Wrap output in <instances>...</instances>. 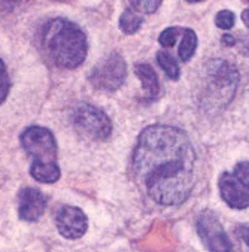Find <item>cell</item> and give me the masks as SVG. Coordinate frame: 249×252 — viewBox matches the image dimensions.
<instances>
[{"mask_svg":"<svg viewBox=\"0 0 249 252\" xmlns=\"http://www.w3.org/2000/svg\"><path fill=\"white\" fill-rule=\"evenodd\" d=\"M131 172L136 184L154 203L184 205L195 182V151L188 134L169 124L145 127L133 149Z\"/></svg>","mask_w":249,"mask_h":252,"instance_id":"6da1fadb","label":"cell"},{"mask_svg":"<svg viewBox=\"0 0 249 252\" xmlns=\"http://www.w3.org/2000/svg\"><path fill=\"white\" fill-rule=\"evenodd\" d=\"M39 40L48 60L60 69H78L88 54L85 32L67 18L59 17L46 21L40 29Z\"/></svg>","mask_w":249,"mask_h":252,"instance_id":"7a4b0ae2","label":"cell"},{"mask_svg":"<svg viewBox=\"0 0 249 252\" xmlns=\"http://www.w3.org/2000/svg\"><path fill=\"white\" fill-rule=\"evenodd\" d=\"M237 67L224 59L209 60L205 66V87L202 93V106L206 111L225 108L236 94L239 85Z\"/></svg>","mask_w":249,"mask_h":252,"instance_id":"3957f363","label":"cell"},{"mask_svg":"<svg viewBox=\"0 0 249 252\" xmlns=\"http://www.w3.org/2000/svg\"><path fill=\"white\" fill-rule=\"evenodd\" d=\"M70 123L75 130L93 140H106L112 134V120L100 108L90 103H78L70 111Z\"/></svg>","mask_w":249,"mask_h":252,"instance_id":"277c9868","label":"cell"},{"mask_svg":"<svg viewBox=\"0 0 249 252\" xmlns=\"http://www.w3.org/2000/svg\"><path fill=\"white\" fill-rule=\"evenodd\" d=\"M218 189L224 203L236 211L249 208V161H239L233 172H222Z\"/></svg>","mask_w":249,"mask_h":252,"instance_id":"5b68a950","label":"cell"},{"mask_svg":"<svg viewBox=\"0 0 249 252\" xmlns=\"http://www.w3.org/2000/svg\"><path fill=\"white\" fill-rule=\"evenodd\" d=\"M127 78V63L124 57L114 51L108 54L103 60L98 62L88 75L90 84L100 91L112 93L117 91Z\"/></svg>","mask_w":249,"mask_h":252,"instance_id":"8992f818","label":"cell"},{"mask_svg":"<svg viewBox=\"0 0 249 252\" xmlns=\"http://www.w3.org/2000/svg\"><path fill=\"white\" fill-rule=\"evenodd\" d=\"M20 143L31 161H57L59 146L53 131L42 126H30L23 130Z\"/></svg>","mask_w":249,"mask_h":252,"instance_id":"52a82bcc","label":"cell"},{"mask_svg":"<svg viewBox=\"0 0 249 252\" xmlns=\"http://www.w3.org/2000/svg\"><path fill=\"white\" fill-rule=\"evenodd\" d=\"M195 230L209 252H231L233 243L224 230L218 215L211 209H203L195 217Z\"/></svg>","mask_w":249,"mask_h":252,"instance_id":"ba28073f","label":"cell"},{"mask_svg":"<svg viewBox=\"0 0 249 252\" xmlns=\"http://www.w3.org/2000/svg\"><path fill=\"white\" fill-rule=\"evenodd\" d=\"M56 227L64 239L78 240L88 230V218L81 208L63 205L56 212Z\"/></svg>","mask_w":249,"mask_h":252,"instance_id":"9c48e42d","label":"cell"},{"mask_svg":"<svg viewBox=\"0 0 249 252\" xmlns=\"http://www.w3.org/2000/svg\"><path fill=\"white\" fill-rule=\"evenodd\" d=\"M46 211V197L34 187H26L18 194V217L26 222H36Z\"/></svg>","mask_w":249,"mask_h":252,"instance_id":"30bf717a","label":"cell"},{"mask_svg":"<svg viewBox=\"0 0 249 252\" xmlns=\"http://www.w3.org/2000/svg\"><path fill=\"white\" fill-rule=\"evenodd\" d=\"M134 73L140 79L145 102L151 103L158 100L161 94V87H160V79L157 76V72L153 69V66L143 62H139L134 64Z\"/></svg>","mask_w":249,"mask_h":252,"instance_id":"8fae6325","label":"cell"},{"mask_svg":"<svg viewBox=\"0 0 249 252\" xmlns=\"http://www.w3.org/2000/svg\"><path fill=\"white\" fill-rule=\"evenodd\" d=\"M30 176L42 184H56L62 178V169L57 161H31Z\"/></svg>","mask_w":249,"mask_h":252,"instance_id":"7c38bea8","label":"cell"},{"mask_svg":"<svg viewBox=\"0 0 249 252\" xmlns=\"http://www.w3.org/2000/svg\"><path fill=\"white\" fill-rule=\"evenodd\" d=\"M143 20H145V15L128 3L120 17V29L125 34H134L142 27Z\"/></svg>","mask_w":249,"mask_h":252,"instance_id":"4fadbf2b","label":"cell"},{"mask_svg":"<svg viewBox=\"0 0 249 252\" xmlns=\"http://www.w3.org/2000/svg\"><path fill=\"white\" fill-rule=\"evenodd\" d=\"M197 49V33L192 29H184L182 30V40L179 45L178 57L182 63L189 62Z\"/></svg>","mask_w":249,"mask_h":252,"instance_id":"5bb4252c","label":"cell"},{"mask_svg":"<svg viewBox=\"0 0 249 252\" xmlns=\"http://www.w3.org/2000/svg\"><path fill=\"white\" fill-rule=\"evenodd\" d=\"M157 63L160 66V69L166 73V76L172 81H178L181 78V69L178 62L166 51V49H161L156 54Z\"/></svg>","mask_w":249,"mask_h":252,"instance_id":"9a60e30c","label":"cell"},{"mask_svg":"<svg viewBox=\"0 0 249 252\" xmlns=\"http://www.w3.org/2000/svg\"><path fill=\"white\" fill-rule=\"evenodd\" d=\"M182 30H184V29H181V27H173V26L164 29V30L160 33V36H158L160 45H161L163 48H173L175 43H176L178 36L182 34Z\"/></svg>","mask_w":249,"mask_h":252,"instance_id":"2e32d148","label":"cell"},{"mask_svg":"<svg viewBox=\"0 0 249 252\" xmlns=\"http://www.w3.org/2000/svg\"><path fill=\"white\" fill-rule=\"evenodd\" d=\"M234 23H236V15L233 11H228V9H222L219 11L217 15H215V24L218 29H222V30H230L234 27Z\"/></svg>","mask_w":249,"mask_h":252,"instance_id":"e0dca14e","label":"cell"},{"mask_svg":"<svg viewBox=\"0 0 249 252\" xmlns=\"http://www.w3.org/2000/svg\"><path fill=\"white\" fill-rule=\"evenodd\" d=\"M9 88H11V81H9V73L6 69V64L3 62V59L0 60V102H5L8 94H9Z\"/></svg>","mask_w":249,"mask_h":252,"instance_id":"ac0fdd59","label":"cell"},{"mask_svg":"<svg viewBox=\"0 0 249 252\" xmlns=\"http://www.w3.org/2000/svg\"><path fill=\"white\" fill-rule=\"evenodd\" d=\"M130 5L136 8L139 12H142L143 15H151L156 11H158L161 2L160 0H137V2H130Z\"/></svg>","mask_w":249,"mask_h":252,"instance_id":"d6986e66","label":"cell"},{"mask_svg":"<svg viewBox=\"0 0 249 252\" xmlns=\"http://www.w3.org/2000/svg\"><path fill=\"white\" fill-rule=\"evenodd\" d=\"M236 236L249 248V224H242L236 228Z\"/></svg>","mask_w":249,"mask_h":252,"instance_id":"ffe728a7","label":"cell"},{"mask_svg":"<svg viewBox=\"0 0 249 252\" xmlns=\"http://www.w3.org/2000/svg\"><path fill=\"white\" fill-rule=\"evenodd\" d=\"M221 42H222L225 46H233V45H236V37L231 36V34H224V36L221 37Z\"/></svg>","mask_w":249,"mask_h":252,"instance_id":"44dd1931","label":"cell"},{"mask_svg":"<svg viewBox=\"0 0 249 252\" xmlns=\"http://www.w3.org/2000/svg\"><path fill=\"white\" fill-rule=\"evenodd\" d=\"M242 21H243V24L248 27V30H249V9H245L243 12H242Z\"/></svg>","mask_w":249,"mask_h":252,"instance_id":"7402d4cb","label":"cell"}]
</instances>
